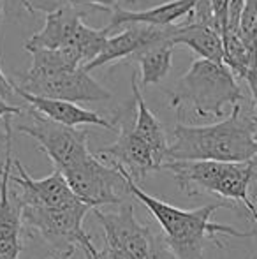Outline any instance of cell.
<instances>
[{
	"instance_id": "5",
	"label": "cell",
	"mask_w": 257,
	"mask_h": 259,
	"mask_svg": "<svg viewBox=\"0 0 257 259\" xmlns=\"http://www.w3.org/2000/svg\"><path fill=\"white\" fill-rule=\"evenodd\" d=\"M64 177L79 201L92 210L104 205H124L130 194L127 173L122 167L104 164L95 154L72 169L64 171Z\"/></svg>"
},
{
	"instance_id": "10",
	"label": "cell",
	"mask_w": 257,
	"mask_h": 259,
	"mask_svg": "<svg viewBox=\"0 0 257 259\" xmlns=\"http://www.w3.org/2000/svg\"><path fill=\"white\" fill-rule=\"evenodd\" d=\"M92 211L102 226L108 247L124 250L134 259L146 257L151 229L137 222L132 203L120 205V210L115 213H106L100 208H95Z\"/></svg>"
},
{
	"instance_id": "4",
	"label": "cell",
	"mask_w": 257,
	"mask_h": 259,
	"mask_svg": "<svg viewBox=\"0 0 257 259\" xmlns=\"http://www.w3.org/2000/svg\"><path fill=\"white\" fill-rule=\"evenodd\" d=\"M27 122L18 123L16 131L20 134L34 138L41 150L49 157L55 169L60 173L72 169L78 164L85 162L92 152L88 150V133L78 131L76 127H67L42 116L34 108L27 113Z\"/></svg>"
},
{
	"instance_id": "15",
	"label": "cell",
	"mask_w": 257,
	"mask_h": 259,
	"mask_svg": "<svg viewBox=\"0 0 257 259\" xmlns=\"http://www.w3.org/2000/svg\"><path fill=\"white\" fill-rule=\"evenodd\" d=\"M197 0H171V2L161 4V6L150 7L144 11H127L124 7H117L108 25V30L118 27H132V25H148V27H169L176 25L182 18H189L194 11Z\"/></svg>"
},
{
	"instance_id": "24",
	"label": "cell",
	"mask_w": 257,
	"mask_h": 259,
	"mask_svg": "<svg viewBox=\"0 0 257 259\" xmlns=\"http://www.w3.org/2000/svg\"><path fill=\"white\" fill-rule=\"evenodd\" d=\"M79 247H81L83 250V256H85V259H106L104 257V252L102 250H97L95 245H93L92 238H90L88 235H83L81 240H79Z\"/></svg>"
},
{
	"instance_id": "20",
	"label": "cell",
	"mask_w": 257,
	"mask_h": 259,
	"mask_svg": "<svg viewBox=\"0 0 257 259\" xmlns=\"http://www.w3.org/2000/svg\"><path fill=\"white\" fill-rule=\"evenodd\" d=\"M16 94L14 90V83H11L6 78V74L0 69V143H6L7 138L13 134V127H11V116L21 115L23 108L21 106L9 104V97Z\"/></svg>"
},
{
	"instance_id": "27",
	"label": "cell",
	"mask_w": 257,
	"mask_h": 259,
	"mask_svg": "<svg viewBox=\"0 0 257 259\" xmlns=\"http://www.w3.org/2000/svg\"><path fill=\"white\" fill-rule=\"evenodd\" d=\"M102 252H104V257H106V259H134L130 254L124 252V250L113 249V247H108V245L102 249Z\"/></svg>"
},
{
	"instance_id": "16",
	"label": "cell",
	"mask_w": 257,
	"mask_h": 259,
	"mask_svg": "<svg viewBox=\"0 0 257 259\" xmlns=\"http://www.w3.org/2000/svg\"><path fill=\"white\" fill-rule=\"evenodd\" d=\"M171 42L175 46L176 45L189 46L194 53H197L204 60L224 64L222 35L212 25L194 23L190 20H185L182 25H175Z\"/></svg>"
},
{
	"instance_id": "17",
	"label": "cell",
	"mask_w": 257,
	"mask_h": 259,
	"mask_svg": "<svg viewBox=\"0 0 257 259\" xmlns=\"http://www.w3.org/2000/svg\"><path fill=\"white\" fill-rule=\"evenodd\" d=\"M132 92H134V103H136V120H134V129H136L137 136L150 147L151 154L155 157V162L159 164V171H161L162 164L168 160V136H166L164 125L161 120L155 116V113L150 111V108L144 103L143 96L137 87L136 74H132Z\"/></svg>"
},
{
	"instance_id": "19",
	"label": "cell",
	"mask_w": 257,
	"mask_h": 259,
	"mask_svg": "<svg viewBox=\"0 0 257 259\" xmlns=\"http://www.w3.org/2000/svg\"><path fill=\"white\" fill-rule=\"evenodd\" d=\"M28 53L32 55V65L25 74H21L23 78H42L81 67L69 50H32Z\"/></svg>"
},
{
	"instance_id": "21",
	"label": "cell",
	"mask_w": 257,
	"mask_h": 259,
	"mask_svg": "<svg viewBox=\"0 0 257 259\" xmlns=\"http://www.w3.org/2000/svg\"><path fill=\"white\" fill-rule=\"evenodd\" d=\"M240 28L247 45L257 50V0H245Z\"/></svg>"
},
{
	"instance_id": "13",
	"label": "cell",
	"mask_w": 257,
	"mask_h": 259,
	"mask_svg": "<svg viewBox=\"0 0 257 259\" xmlns=\"http://www.w3.org/2000/svg\"><path fill=\"white\" fill-rule=\"evenodd\" d=\"M85 14L79 7H64L55 13H48L44 27L25 42V50H67L74 41Z\"/></svg>"
},
{
	"instance_id": "2",
	"label": "cell",
	"mask_w": 257,
	"mask_h": 259,
	"mask_svg": "<svg viewBox=\"0 0 257 259\" xmlns=\"http://www.w3.org/2000/svg\"><path fill=\"white\" fill-rule=\"evenodd\" d=\"M129 191L139 203L148 208L153 219L159 222L162 235L166 236L169 247L175 252L176 259H201L204 245L208 240L215 242L219 247L222 243L217 240V235H227L234 238H252L257 236V231H238L231 226L212 222L213 211L219 208H233L234 203H210V205L182 210L169 203L146 194L139 185L127 175Z\"/></svg>"
},
{
	"instance_id": "22",
	"label": "cell",
	"mask_w": 257,
	"mask_h": 259,
	"mask_svg": "<svg viewBox=\"0 0 257 259\" xmlns=\"http://www.w3.org/2000/svg\"><path fill=\"white\" fill-rule=\"evenodd\" d=\"M144 259H176L175 252L169 247L166 236L161 233H153L151 231L150 236V245H148V252Z\"/></svg>"
},
{
	"instance_id": "26",
	"label": "cell",
	"mask_w": 257,
	"mask_h": 259,
	"mask_svg": "<svg viewBox=\"0 0 257 259\" xmlns=\"http://www.w3.org/2000/svg\"><path fill=\"white\" fill-rule=\"evenodd\" d=\"M245 81H247L248 90H250V94H252V101H254V104L257 106V69H252V71L248 72Z\"/></svg>"
},
{
	"instance_id": "11",
	"label": "cell",
	"mask_w": 257,
	"mask_h": 259,
	"mask_svg": "<svg viewBox=\"0 0 257 259\" xmlns=\"http://www.w3.org/2000/svg\"><path fill=\"white\" fill-rule=\"evenodd\" d=\"M13 134L7 138L4 167L0 171V254L18 257L21 252V210L18 192L11 191V169H13Z\"/></svg>"
},
{
	"instance_id": "12",
	"label": "cell",
	"mask_w": 257,
	"mask_h": 259,
	"mask_svg": "<svg viewBox=\"0 0 257 259\" xmlns=\"http://www.w3.org/2000/svg\"><path fill=\"white\" fill-rule=\"evenodd\" d=\"M175 25L169 27H148V25H132L122 30L120 34L108 37L102 52L93 62L85 65V71H93V69L104 67L113 62H118L122 58L134 57L143 48L153 45L159 41H171Z\"/></svg>"
},
{
	"instance_id": "25",
	"label": "cell",
	"mask_w": 257,
	"mask_h": 259,
	"mask_svg": "<svg viewBox=\"0 0 257 259\" xmlns=\"http://www.w3.org/2000/svg\"><path fill=\"white\" fill-rule=\"evenodd\" d=\"M23 13H27L25 0H4V14L6 16H20Z\"/></svg>"
},
{
	"instance_id": "1",
	"label": "cell",
	"mask_w": 257,
	"mask_h": 259,
	"mask_svg": "<svg viewBox=\"0 0 257 259\" xmlns=\"http://www.w3.org/2000/svg\"><path fill=\"white\" fill-rule=\"evenodd\" d=\"M254 157H257V106L252 99H243L220 122L210 125L176 123L166 162H248Z\"/></svg>"
},
{
	"instance_id": "9",
	"label": "cell",
	"mask_w": 257,
	"mask_h": 259,
	"mask_svg": "<svg viewBox=\"0 0 257 259\" xmlns=\"http://www.w3.org/2000/svg\"><path fill=\"white\" fill-rule=\"evenodd\" d=\"M18 175H11V184L18 187V196L23 206H46V208H71L78 203V196L72 192L64 173L53 169L46 178L35 180L27 173L21 162L14 159Z\"/></svg>"
},
{
	"instance_id": "8",
	"label": "cell",
	"mask_w": 257,
	"mask_h": 259,
	"mask_svg": "<svg viewBox=\"0 0 257 259\" xmlns=\"http://www.w3.org/2000/svg\"><path fill=\"white\" fill-rule=\"evenodd\" d=\"M136 120V103L130 104V109L125 111L124 116H117L115 122L118 123V138L113 145L97 150V157L100 160H108L111 166L122 167L134 182H141L153 171H159V164L151 154L150 147L137 136L134 129Z\"/></svg>"
},
{
	"instance_id": "28",
	"label": "cell",
	"mask_w": 257,
	"mask_h": 259,
	"mask_svg": "<svg viewBox=\"0 0 257 259\" xmlns=\"http://www.w3.org/2000/svg\"><path fill=\"white\" fill-rule=\"evenodd\" d=\"M0 259H18V257H11V256H4V254H0ZM48 259H71V256H65V254H55V256H52Z\"/></svg>"
},
{
	"instance_id": "18",
	"label": "cell",
	"mask_w": 257,
	"mask_h": 259,
	"mask_svg": "<svg viewBox=\"0 0 257 259\" xmlns=\"http://www.w3.org/2000/svg\"><path fill=\"white\" fill-rule=\"evenodd\" d=\"M173 50H175V45L171 41H159L134 55L141 69L143 87L157 85L169 74L173 62Z\"/></svg>"
},
{
	"instance_id": "23",
	"label": "cell",
	"mask_w": 257,
	"mask_h": 259,
	"mask_svg": "<svg viewBox=\"0 0 257 259\" xmlns=\"http://www.w3.org/2000/svg\"><path fill=\"white\" fill-rule=\"evenodd\" d=\"M71 7H97V9H106V11H115L118 6L117 0H69Z\"/></svg>"
},
{
	"instance_id": "7",
	"label": "cell",
	"mask_w": 257,
	"mask_h": 259,
	"mask_svg": "<svg viewBox=\"0 0 257 259\" xmlns=\"http://www.w3.org/2000/svg\"><path fill=\"white\" fill-rule=\"evenodd\" d=\"M20 83H14L20 90L30 96L46 97V99L67 101V103H99L110 101L113 94L104 89L97 79L90 76L85 67L71 69V71L57 72L42 78H23Z\"/></svg>"
},
{
	"instance_id": "3",
	"label": "cell",
	"mask_w": 257,
	"mask_h": 259,
	"mask_svg": "<svg viewBox=\"0 0 257 259\" xmlns=\"http://www.w3.org/2000/svg\"><path fill=\"white\" fill-rule=\"evenodd\" d=\"M245 99L238 79L224 64L197 58L169 90V104L182 116L185 109L195 118H222L226 106L234 108Z\"/></svg>"
},
{
	"instance_id": "14",
	"label": "cell",
	"mask_w": 257,
	"mask_h": 259,
	"mask_svg": "<svg viewBox=\"0 0 257 259\" xmlns=\"http://www.w3.org/2000/svg\"><path fill=\"white\" fill-rule=\"evenodd\" d=\"M14 90H16L18 96H21L28 104H30V108H34L35 111L41 113L42 116H46V118L53 120V122H57V123H62V125H67V127L97 125V127H102V129H108V131L118 129L115 120H106L102 115H99V113L85 109L74 103L30 96V94L20 90L16 85H14Z\"/></svg>"
},
{
	"instance_id": "29",
	"label": "cell",
	"mask_w": 257,
	"mask_h": 259,
	"mask_svg": "<svg viewBox=\"0 0 257 259\" xmlns=\"http://www.w3.org/2000/svg\"><path fill=\"white\" fill-rule=\"evenodd\" d=\"M117 2H118V6H120V4H134V2H136V0H117Z\"/></svg>"
},
{
	"instance_id": "6",
	"label": "cell",
	"mask_w": 257,
	"mask_h": 259,
	"mask_svg": "<svg viewBox=\"0 0 257 259\" xmlns=\"http://www.w3.org/2000/svg\"><path fill=\"white\" fill-rule=\"evenodd\" d=\"M92 211L85 203H78L71 208H46V206H23L21 222L28 231L37 233L46 243L57 250V254L72 256L76 245L85 235L83 219Z\"/></svg>"
},
{
	"instance_id": "30",
	"label": "cell",
	"mask_w": 257,
	"mask_h": 259,
	"mask_svg": "<svg viewBox=\"0 0 257 259\" xmlns=\"http://www.w3.org/2000/svg\"><path fill=\"white\" fill-rule=\"evenodd\" d=\"M0 13H4V0H0Z\"/></svg>"
}]
</instances>
